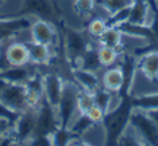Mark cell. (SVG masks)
<instances>
[{"label": "cell", "mask_w": 158, "mask_h": 146, "mask_svg": "<svg viewBox=\"0 0 158 146\" xmlns=\"http://www.w3.org/2000/svg\"><path fill=\"white\" fill-rule=\"evenodd\" d=\"M148 112H149V116L152 117L154 123L157 124V129H158V110H151V111H148Z\"/></svg>", "instance_id": "7402d4cb"}, {"label": "cell", "mask_w": 158, "mask_h": 146, "mask_svg": "<svg viewBox=\"0 0 158 146\" xmlns=\"http://www.w3.org/2000/svg\"><path fill=\"white\" fill-rule=\"evenodd\" d=\"M130 101H132V107L141 108V110H145V111L158 110V94L135 96V98H130Z\"/></svg>", "instance_id": "ac0fdd59"}, {"label": "cell", "mask_w": 158, "mask_h": 146, "mask_svg": "<svg viewBox=\"0 0 158 146\" xmlns=\"http://www.w3.org/2000/svg\"><path fill=\"white\" fill-rule=\"evenodd\" d=\"M0 101L18 114L28 110L25 102V85L12 83L0 79Z\"/></svg>", "instance_id": "5b68a950"}, {"label": "cell", "mask_w": 158, "mask_h": 146, "mask_svg": "<svg viewBox=\"0 0 158 146\" xmlns=\"http://www.w3.org/2000/svg\"><path fill=\"white\" fill-rule=\"evenodd\" d=\"M28 41L48 45L57 53V48L60 44V37H59V31L54 22L35 18L28 29Z\"/></svg>", "instance_id": "7a4b0ae2"}, {"label": "cell", "mask_w": 158, "mask_h": 146, "mask_svg": "<svg viewBox=\"0 0 158 146\" xmlns=\"http://www.w3.org/2000/svg\"><path fill=\"white\" fill-rule=\"evenodd\" d=\"M18 116H19L18 112L12 111L10 108H7L3 102L0 101V118H6V120H9V121H12V123H15Z\"/></svg>", "instance_id": "44dd1931"}, {"label": "cell", "mask_w": 158, "mask_h": 146, "mask_svg": "<svg viewBox=\"0 0 158 146\" xmlns=\"http://www.w3.org/2000/svg\"><path fill=\"white\" fill-rule=\"evenodd\" d=\"M19 3H21L19 16L41 18L56 23L59 15L53 0H21Z\"/></svg>", "instance_id": "8992f818"}, {"label": "cell", "mask_w": 158, "mask_h": 146, "mask_svg": "<svg viewBox=\"0 0 158 146\" xmlns=\"http://www.w3.org/2000/svg\"><path fill=\"white\" fill-rule=\"evenodd\" d=\"M97 2H98V6H97L95 15H101L108 19L117 12L129 7L133 0H97Z\"/></svg>", "instance_id": "4fadbf2b"}, {"label": "cell", "mask_w": 158, "mask_h": 146, "mask_svg": "<svg viewBox=\"0 0 158 146\" xmlns=\"http://www.w3.org/2000/svg\"><path fill=\"white\" fill-rule=\"evenodd\" d=\"M154 15L151 3L147 0H133L129 9V18L126 22L136 25H149Z\"/></svg>", "instance_id": "8fae6325"}, {"label": "cell", "mask_w": 158, "mask_h": 146, "mask_svg": "<svg viewBox=\"0 0 158 146\" xmlns=\"http://www.w3.org/2000/svg\"><path fill=\"white\" fill-rule=\"evenodd\" d=\"M6 0H0V5H3V3H5Z\"/></svg>", "instance_id": "cb8c5ba5"}, {"label": "cell", "mask_w": 158, "mask_h": 146, "mask_svg": "<svg viewBox=\"0 0 158 146\" xmlns=\"http://www.w3.org/2000/svg\"><path fill=\"white\" fill-rule=\"evenodd\" d=\"M2 57L6 67H19L31 64L28 39L13 38L2 47Z\"/></svg>", "instance_id": "277c9868"}, {"label": "cell", "mask_w": 158, "mask_h": 146, "mask_svg": "<svg viewBox=\"0 0 158 146\" xmlns=\"http://www.w3.org/2000/svg\"><path fill=\"white\" fill-rule=\"evenodd\" d=\"M29 47V59H31V64L38 69L51 66V62L54 60L57 53L51 47L44 44H38V43H32L28 41Z\"/></svg>", "instance_id": "30bf717a"}, {"label": "cell", "mask_w": 158, "mask_h": 146, "mask_svg": "<svg viewBox=\"0 0 158 146\" xmlns=\"http://www.w3.org/2000/svg\"><path fill=\"white\" fill-rule=\"evenodd\" d=\"M108 28V21L107 18L101 16V15H94L86 21V26H85V32L91 38V41L97 43L98 39L102 37V34L106 32V29Z\"/></svg>", "instance_id": "5bb4252c"}, {"label": "cell", "mask_w": 158, "mask_h": 146, "mask_svg": "<svg viewBox=\"0 0 158 146\" xmlns=\"http://www.w3.org/2000/svg\"><path fill=\"white\" fill-rule=\"evenodd\" d=\"M122 41H123L122 29L118 26H116V25H108V28L106 29V32L102 34V37L97 41V44L108 45V47H113V48L120 50L122 48Z\"/></svg>", "instance_id": "e0dca14e"}, {"label": "cell", "mask_w": 158, "mask_h": 146, "mask_svg": "<svg viewBox=\"0 0 158 146\" xmlns=\"http://www.w3.org/2000/svg\"><path fill=\"white\" fill-rule=\"evenodd\" d=\"M66 79L57 72H44L43 73V88H44V99L51 107L56 108L62 98L63 88Z\"/></svg>", "instance_id": "52a82bcc"}, {"label": "cell", "mask_w": 158, "mask_h": 146, "mask_svg": "<svg viewBox=\"0 0 158 146\" xmlns=\"http://www.w3.org/2000/svg\"><path fill=\"white\" fill-rule=\"evenodd\" d=\"M72 7H73V13L82 21H88L97 13V6L98 2L97 0H72Z\"/></svg>", "instance_id": "2e32d148"}, {"label": "cell", "mask_w": 158, "mask_h": 146, "mask_svg": "<svg viewBox=\"0 0 158 146\" xmlns=\"http://www.w3.org/2000/svg\"><path fill=\"white\" fill-rule=\"evenodd\" d=\"M154 10L158 12V0H155V9H154Z\"/></svg>", "instance_id": "603a6c76"}, {"label": "cell", "mask_w": 158, "mask_h": 146, "mask_svg": "<svg viewBox=\"0 0 158 146\" xmlns=\"http://www.w3.org/2000/svg\"><path fill=\"white\" fill-rule=\"evenodd\" d=\"M97 57L100 60V64L102 66V69L111 67L116 66L120 59V50L108 47V45H101L97 44Z\"/></svg>", "instance_id": "9a60e30c"}, {"label": "cell", "mask_w": 158, "mask_h": 146, "mask_svg": "<svg viewBox=\"0 0 158 146\" xmlns=\"http://www.w3.org/2000/svg\"><path fill=\"white\" fill-rule=\"evenodd\" d=\"M79 88L76 86L73 80H66L64 82V88H63L62 98L59 101V105L56 107L57 117H59V123L60 127H66L68 129L69 124L72 123V120L76 117V96H78Z\"/></svg>", "instance_id": "3957f363"}, {"label": "cell", "mask_w": 158, "mask_h": 146, "mask_svg": "<svg viewBox=\"0 0 158 146\" xmlns=\"http://www.w3.org/2000/svg\"><path fill=\"white\" fill-rule=\"evenodd\" d=\"M136 70L147 79H158V50L148 48L136 59Z\"/></svg>", "instance_id": "9c48e42d"}, {"label": "cell", "mask_w": 158, "mask_h": 146, "mask_svg": "<svg viewBox=\"0 0 158 146\" xmlns=\"http://www.w3.org/2000/svg\"><path fill=\"white\" fill-rule=\"evenodd\" d=\"M129 124L135 133L139 136L142 145H152L158 146V129L157 124L154 123L149 112L141 108L132 107L129 116Z\"/></svg>", "instance_id": "6da1fadb"}, {"label": "cell", "mask_w": 158, "mask_h": 146, "mask_svg": "<svg viewBox=\"0 0 158 146\" xmlns=\"http://www.w3.org/2000/svg\"><path fill=\"white\" fill-rule=\"evenodd\" d=\"M100 73L85 70V69L81 67H75L72 69V80L76 83L79 89L94 92V91H97L101 86V83H100Z\"/></svg>", "instance_id": "7c38bea8"}, {"label": "cell", "mask_w": 158, "mask_h": 146, "mask_svg": "<svg viewBox=\"0 0 158 146\" xmlns=\"http://www.w3.org/2000/svg\"><path fill=\"white\" fill-rule=\"evenodd\" d=\"M85 116L89 118L91 123L101 124V123H104V118H106V110L102 107H100L98 104H94V105L88 110V112H86Z\"/></svg>", "instance_id": "ffe728a7"}, {"label": "cell", "mask_w": 158, "mask_h": 146, "mask_svg": "<svg viewBox=\"0 0 158 146\" xmlns=\"http://www.w3.org/2000/svg\"><path fill=\"white\" fill-rule=\"evenodd\" d=\"M100 83L101 88L107 89L108 92H120L124 91V75L122 67L116 64L111 67L102 69L100 73Z\"/></svg>", "instance_id": "ba28073f"}, {"label": "cell", "mask_w": 158, "mask_h": 146, "mask_svg": "<svg viewBox=\"0 0 158 146\" xmlns=\"http://www.w3.org/2000/svg\"><path fill=\"white\" fill-rule=\"evenodd\" d=\"M94 104H95L94 92L84 91V89L78 91V96H76V111H78L79 114H86L88 110H89Z\"/></svg>", "instance_id": "d6986e66"}]
</instances>
